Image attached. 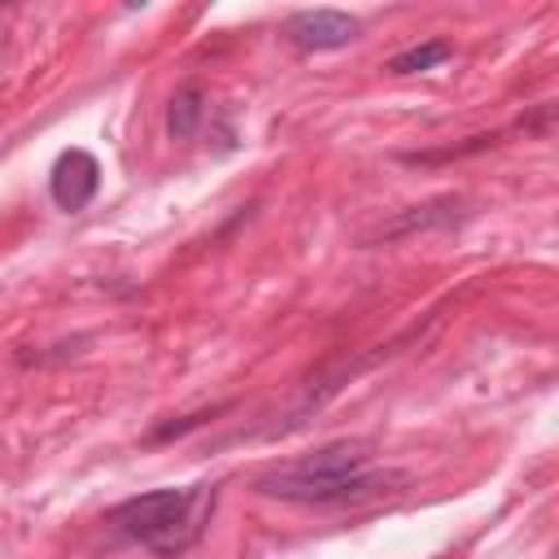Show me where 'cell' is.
<instances>
[{"instance_id":"cell-1","label":"cell","mask_w":559,"mask_h":559,"mask_svg":"<svg viewBox=\"0 0 559 559\" xmlns=\"http://www.w3.org/2000/svg\"><path fill=\"white\" fill-rule=\"evenodd\" d=\"M406 485L402 472L380 467L367 441H332L293 463L266 467L253 489L262 498H280L293 507H362Z\"/></svg>"},{"instance_id":"cell-2","label":"cell","mask_w":559,"mask_h":559,"mask_svg":"<svg viewBox=\"0 0 559 559\" xmlns=\"http://www.w3.org/2000/svg\"><path fill=\"white\" fill-rule=\"evenodd\" d=\"M214 485H188V489H148V493H135L127 502H118L105 524L122 537V542H135L162 559H175L183 555L188 546L201 542L210 515H214Z\"/></svg>"},{"instance_id":"cell-3","label":"cell","mask_w":559,"mask_h":559,"mask_svg":"<svg viewBox=\"0 0 559 559\" xmlns=\"http://www.w3.org/2000/svg\"><path fill=\"white\" fill-rule=\"evenodd\" d=\"M362 22L341 13V9H301L284 22V39L297 48V52H336V48H349L358 39Z\"/></svg>"},{"instance_id":"cell-4","label":"cell","mask_w":559,"mask_h":559,"mask_svg":"<svg viewBox=\"0 0 559 559\" xmlns=\"http://www.w3.org/2000/svg\"><path fill=\"white\" fill-rule=\"evenodd\" d=\"M96 192H100V162L87 148H66L48 170L52 205L66 210V214H79V210H87L96 201Z\"/></svg>"},{"instance_id":"cell-5","label":"cell","mask_w":559,"mask_h":559,"mask_svg":"<svg viewBox=\"0 0 559 559\" xmlns=\"http://www.w3.org/2000/svg\"><path fill=\"white\" fill-rule=\"evenodd\" d=\"M201 118H205V92L201 83H179L166 100V131L170 140H192L201 131Z\"/></svg>"},{"instance_id":"cell-6","label":"cell","mask_w":559,"mask_h":559,"mask_svg":"<svg viewBox=\"0 0 559 559\" xmlns=\"http://www.w3.org/2000/svg\"><path fill=\"white\" fill-rule=\"evenodd\" d=\"M450 57H454V44H445V39H424V44H411V48H402L397 57H389L384 70H389V74H424V70L445 66Z\"/></svg>"},{"instance_id":"cell-7","label":"cell","mask_w":559,"mask_h":559,"mask_svg":"<svg viewBox=\"0 0 559 559\" xmlns=\"http://www.w3.org/2000/svg\"><path fill=\"white\" fill-rule=\"evenodd\" d=\"M437 205H441V201H432V205H424V210L415 205V214H402V218H393V223H380V227L367 236V245H371L376 236L393 240V236H402V231H415V227H432V223H445L450 214H445V210H437Z\"/></svg>"},{"instance_id":"cell-8","label":"cell","mask_w":559,"mask_h":559,"mask_svg":"<svg viewBox=\"0 0 559 559\" xmlns=\"http://www.w3.org/2000/svg\"><path fill=\"white\" fill-rule=\"evenodd\" d=\"M428 559H450V555H445V550H441V555H428Z\"/></svg>"}]
</instances>
